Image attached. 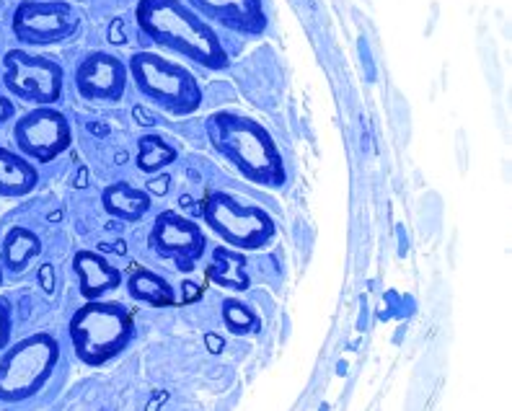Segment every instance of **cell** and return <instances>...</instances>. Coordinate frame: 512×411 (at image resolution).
Masks as SVG:
<instances>
[{
    "label": "cell",
    "instance_id": "6da1fadb",
    "mask_svg": "<svg viewBox=\"0 0 512 411\" xmlns=\"http://www.w3.org/2000/svg\"><path fill=\"white\" fill-rule=\"evenodd\" d=\"M135 19L150 42L187 57L207 70L228 68L218 32L182 0H140Z\"/></svg>",
    "mask_w": 512,
    "mask_h": 411
},
{
    "label": "cell",
    "instance_id": "7a4b0ae2",
    "mask_svg": "<svg viewBox=\"0 0 512 411\" xmlns=\"http://www.w3.org/2000/svg\"><path fill=\"white\" fill-rule=\"evenodd\" d=\"M207 137L225 161L259 187H285V161L267 130L259 122L236 112H215L207 119Z\"/></svg>",
    "mask_w": 512,
    "mask_h": 411
},
{
    "label": "cell",
    "instance_id": "3957f363",
    "mask_svg": "<svg viewBox=\"0 0 512 411\" xmlns=\"http://www.w3.org/2000/svg\"><path fill=\"white\" fill-rule=\"evenodd\" d=\"M127 73L132 75L140 94L161 106L163 112L187 117L200 109L202 88L184 65L171 63L153 52H135L130 57Z\"/></svg>",
    "mask_w": 512,
    "mask_h": 411
},
{
    "label": "cell",
    "instance_id": "277c9868",
    "mask_svg": "<svg viewBox=\"0 0 512 411\" xmlns=\"http://www.w3.org/2000/svg\"><path fill=\"white\" fill-rule=\"evenodd\" d=\"M60 360V344L50 334H34L0 357V401L3 404H19L29 399L50 380Z\"/></svg>",
    "mask_w": 512,
    "mask_h": 411
},
{
    "label": "cell",
    "instance_id": "5b68a950",
    "mask_svg": "<svg viewBox=\"0 0 512 411\" xmlns=\"http://www.w3.org/2000/svg\"><path fill=\"white\" fill-rule=\"evenodd\" d=\"M132 316L119 303H88L70 321L75 355L88 365H104L127 347Z\"/></svg>",
    "mask_w": 512,
    "mask_h": 411
},
{
    "label": "cell",
    "instance_id": "8992f818",
    "mask_svg": "<svg viewBox=\"0 0 512 411\" xmlns=\"http://www.w3.org/2000/svg\"><path fill=\"white\" fill-rule=\"evenodd\" d=\"M205 225L228 246L241 251L262 249L275 236V223L262 207L246 205L228 192H213L202 205Z\"/></svg>",
    "mask_w": 512,
    "mask_h": 411
},
{
    "label": "cell",
    "instance_id": "52a82bcc",
    "mask_svg": "<svg viewBox=\"0 0 512 411\" xmlns=\"http://www.w3.org/2000/svg\"><path fill=\"white\" fill-rule=\"evenodd\" d=\"M3 83L13 99L34 106H55L63 96L65 73L52 57L13 47L3 57Z\"/></svg>",
    "mask_w": 512,
    "mask_h": 411
},
{
    "label": "cell",
    "instance_id": "ba28073f",
    "mask_svg": "<svg viewBox=\"0 0 512 411\" xmlns=\"http://www.w3.org/2000/svg\"><path fill=\"white\" fill-rule=\"evenodd\" d=\"M78 24V13L65 0H21L13 11L11 32L24 47H47L73 37Z\"/></svg>",
    "mask_w": 512,
    "mask_h": 411
},
{
    "label": "cell",
    "instance_id": "9c48e42d",
    "mask_svg": "<svg viewBox=\"0 0 512 411\" xmlns=\"http://www.w3.org/2000/svg\"><path fill=\"white\" fill-rule=\"evenodd\" d=\"M13 143L21 156L32 163H50L63 156L73 143L68 117L55 106H34L32 112L16 119Z\"/></svg>",
    "mask_w": 512,
    "mask_h": 411
},
{
    "label": "cell",
    "instance_id": "30bf717a",
    "mask_svg": "<svg viewBox=\"0 0 512 411\" xmlns=\"http://www.w3.org/2000/svg\"><path fill=\"white\" fill-rule=\"evenodd\" d=\"M150 246L158 256L171 259L182 272H192L197 259L205 254V233L200 225L176 210H166L150 228Z\"/></svg>",
    "mask_w": 512,
    "mask_h": 411
},
{
    "label": "cell",
    "instance_id": "8fae6325",
    "mask_svg": "<svg viewBox=\"0 0 512 411\" xmlns=\"http://www.w3.org/2000/svg\"><path fill=\"white\" fill-rule=\"evenodd\" d=\"M127 65L109 52H91L75 70V88L88 101L117 104L127 91Z\"/></svg>",
    "mask_w": 512,
    "mask_h": 411
},
{
    "label": "cell",
    "instance_id": "7c38bea8",
    "mask_svg": "<svg viewBox=\"0 0 512 411\" xmlns=\"http://www.w3.org/2000/svg\"><path fill=\"white\" fill-rule=\"evenodd\" d=\"M194 13H202L210 21L238 34L256 37L267 29V13L262 0H182Z\"/></svg>",
    "mask_w": 512,
    "mask_h": 411
},
{
    "label": "cell",
    "instance_id": "4fadbf2b",
    "mask_svg": "<svg viewBox=\"0 0 512 411\" xmlns=\"http://www.w3.org/2000/svg\"><path fill=\"white\" fill-rule=\"evenodd\" d=\"M73 269L78 274V280H81V293L91 300L109 293L122 282L117 269L96 251H78L73 259Z\"/></svg>",
    "mask_w": 512,
    "mask_h": 411
},
{
    "label": "cell",
    "instance_id": "5bb4252c",
    "mask_svg": "<svg viewBox=\"0 0 512 411\" xmlns=\"http://www.w3.org/2000/svg\"><path fill=\"white\" fill-rule=\"evenodd\" d=\"M39 184V171L19 150L0 148V197H26Z\"/></svg>",
    "mask_w": 512,
    "mask_h": 411
},
{
    "label": "cell",
    "instance_id": "9a60e30c",
    "mask_svg": "<svg viewBox=\"0 0 512 411\" xmlns=\"http://www.w3.org/2000/svg\"><path fill=\"white\" fill-rule=\"evenodd\" d=\"M101 205L112 218L125 220V223H138L150 210V194L143 192L140 187H132L127 181H114L101 194Z\"/></svg>",
    "mask_w": 512,
    "mask_h": 411
},
{
    "label": "cell",
    "instance_id": "2e32d148",
    "mask_svg": "<svg viewBox=\"0 0 512 411\" xmlns=\"http://www.w3.org/2000/svg\"><path fill=\"white\" fill-rule=\"evenodd\" d=\"M3 264L11 272H24L42 254V241L29 228H11L3 238Z\"/></svg>",
    "mask_w": 512,
    "mask_h": 411
},
{
    "label": "cell",
    "instance_id": "e0dca14e",
    "mask_svg": "<svg viewBox=\"0 0 512 411\" xmlns=\"http://www.w3.org/2000/svg\"><path fill=\"white\" fill-rule=\"evenodd\" d=\"M246 262L241 251L233 249H215L213 264H210V277L215 285L225 287V290H236L244 293L249 287V274H246Z\"/></svg>",
    "mask_w": 512,
    "mask_h": 411
},
{
    "label": "cell",
    "instance_id": "ac0fdd59",
    "mask_svg": "<svg viewBox=\"0 0 512 411\" xmlns=\"http://www.w3.org/2000/svg\"><path fill=\"white\" fill-rule=\"evenodd\" d=\"M130 293L132 298L143 300V303H150V306L163 308V306H174V290L163 277H158L156 272H150L145 267H132L130 274Z\"/></svg>",
    "mask_w": 512,
    "mask_h": 411
},
{
    "label": "cell",
    "instance_id": "d6986e66",
    "mask_svg": "<svg viewBox=\"0 0 512 411\" xmlns=\"http://www.w3.org/2000/svg\"><path fill=\"white\" fill-rule=\"evenodd\" d=\"M176 161V148H171L163 137L143 135L138 140V169L145 174H156Z\"/></svg>",
    "mask_w": 512,
    "mask_h": 411
},
{
    "label": "cell",
    "instance_id": "ffe728a7",
    "mask_svg": "<svg viewBox=\"0 0 512 411\" xmlns=\"http://www.w3.org/2000/svg\"><path fill=\"white\" fill-rule=\"evenodd\" d=\"M223 321L233 334H249V331H254L256 326H259V318H256L249 308L241 306L238 300H225Z\"/></svg>",
    "mask_w": 512,
    "mask_h": 411
},
{
    "label": "cell",
    "instance_id": "44dd1931",
    "mask_svg": "<svg viewBox=\"0 0 512 411\" xmlns=\"http://www.w3.org/2000/svg\"><path fill=\"white\" fill-rule=\"evenodd\" d=\"M8 342H11V311L0 300V352L8 347Z\"/></svg>",
    "mask_w": 512,
    "mask_h": 411
},
{
    "label": "cell",
    "instance_id": "7402d4cb",
    "mask_svg": "<svg viewBox=\"0 0 512 411\" xmlns=\"http://www.w3.org/2000/svg\"><path fill=\"white\" fill-rule=\"evenodd\" d=\"M39 282H42L44 293H55V269H52L50 264L39 267Z\"/></svg>",
    "mask_w": 512,
    "mask_h": 411
},
{
    "label": "cell",
    "instance_id": "603a6c76",
    "mask_svg": "<svg viewBox=\"0 0 512 411\" xmlns=\"http://www.w3.org/2000/svg\"><path fill=\"white\" fill-rule=\"evenodd\" d=\"M13 114H16V104H13V99H8L6 94H0V125L11 122Z\"/></svg>",
    "mask_w": 512,
    "mask_h": 411
},
{
    "label": "cell",
    "instance_id": "cb8c5ba5",
    "mask_svg": "<svg viewBox=\"0 0 512 411\" xmlns=\"http://www.w3.org/2000/svg\"><path fill=\"white\" fill-rule=\"evenodd\" d=\"M207 347H210V352H220L223 349V339H218L215 334H207Z\"/></svg>",
    "mask_w": 512,
    "mask_h": 411
},
{
    "label": "cell",
    "instance_id": "d4e9b609",
    "mask_svg": "<svg viewBox=\"0 0 512 411\" xmlns=\"http://www.w3.org/2000/svg\"><path fill=\"white\" fill-rule=\"evenodd\" d=\"M0 285H3V269H0Z\"/></svg>",
    "mask_w": 512,
    "mask_h": 411
}]
</instances>
